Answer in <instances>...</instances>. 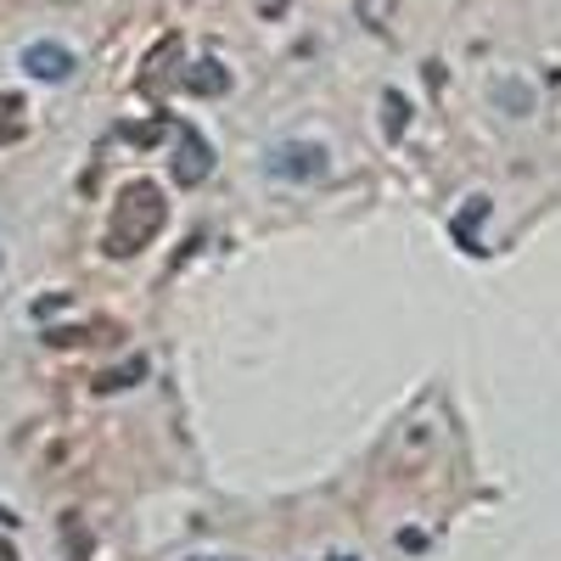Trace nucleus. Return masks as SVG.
Listing matches in <instances>:
<instances>
[{
	"label": "nucleus",
	"mask_w": 561,
	"mask_h": 561,
	"mask_svg": "<svg viewBox=\"0 0 561 561\" xmlns=\"http://www.w3.org/2000/svg\"><path fill=\"white\" fill-rule=\"evenodd\" d=\"M169 174L180 192H192V185H203L214 174V147H208V135L197 124H180L174 129V158H169Z\"/></svg>",
	"instance_id": "obj_2"
},
{
	"label": "nucleus",
	"mask_w": 561,
	"mask_h": 561,
	"mask_svg": "<svg viewBox=\"0 0 561 561\" xmlns=\"http://www.w3.org/2000/svg\"><path fill=\"white\" fill-rule=\"evenodd\" d=\"M494 203L489 197H472V203H466L455 219H449V230H455V242L466 248V253H483V242H478V225H483V214H489Z\"/></svg>",
	"instance_id": "obj_6"
},
{
	"label": "nucleus",
	"mask_w": 561,
	"mask_h": 561,
	"mask_svg": "<svg viewBox=\"0 0 561 561\" xmlns=\"http://www.w3.org/2000/svg\"><path fill=\"white\" fill-rule=\"evenodd\" d=\"M264 169L275 180H320L325 174V147H314V140H275V147L264 152Z\"/></svg>",
	"instance_id": "obj_3"
},
{
	"label": "nucleus",
	"mask_w": 561,
	"mask_h": 561,
	"mask_svg": "<svg viewBox=\"0 0 561 561\" xmlns=\"http://www.w3.org/2000/svg\"><path fill=\"white\" fill-rule=\"evenodd\" d=\"M28 118H23V96H12V90H0V147H12V140H23Z\"/></svg>",
	"instance_id": "obj_7"
},
{
	"label": "nucleus",
	"mask_w": 561,
	"mask_h": 561,
	"mask_svg": "<svg viewBox=\"0 0 561 561\" xmlns=\"http://www.w3.org/2000/svg\"><path fill=\"white\" fill-rule=\"evenodd\" d=\"M253 12H259L264 23H275V18H287V12H293V0H253Z\"/></svg>",
	"instance_id": "obj_11"
},
{
	"label": "nucleus",
	"mask_w": 561,
	"mask_h": 561,
	"mask_svg": "<svg viewBox=\"0 0 561 561\" xmlns=\"http://www.w3.org/2000/svg\"><path fill=\"white\" fill-rule=\"evenodd\" d=\"M0 561H18V550H12V545H0Z\"/></svg>",
	"instance_id": "obj_12"
},
{
	"label": "nucleus",
	"mask_w": 561,
	"mask_h": 561,
	"mask_svg": "<svg viewBox=\"0 0 561 561\" xmlns=\"http://www.w3.org/2000/svg\"><path fill=\"white\" fill-rule=\"evenodd\" d=\"M185 561H230V556H185Z\"/></svg>",
	"instance_id": "obj_13"
},
{
	"label": "nucleus",
	"mask_w": 561,
	"mask_h": 561,
	"mask_svg": "<svg viewBox=\"0 0 561 561\" xmlns=\"http://www.w3.org/2000/svg\"><path fill=\"white\" fill-rule=\"evenodd\" d=\"M23 73L28 79H45V84H62L73 73V51H68V45H57V39H34L28 51H23Z\"/></svg>",
	"instance_id": "obj_4"
},
{
	"label": "nucleus",
	"mask_w": 561,
	"mask_h": 561,
	"mask_svg": "<svg viewBox=\"0 0 561 561\" xmlns=\"http://www.w3.org/2000/svg\"><path fill=\"white\" fill-rule=\"evenodd\" d=\"M0 523H7V528H12V523H18V517H12V511H7V505H0Z\"/></svg>",
	"instance_id": "obj_14"
},
{
	"label": "nucleus",
	"mask_w": 561,
	"mask_h": 561,
	"mask_svg": "<svg viewBox=\"0 0 561 561\" xmlns=\"http://www.w3.org/2000/svg\"><path fill=\"white\" fill-rule=\"evenodd\" d=\"M180 84H185V96H225V90H230V68L219 57H197L192 68L180 73Z\"/></svg>",
	"instance_id": "obj_5"
},
{
	"label": "nucleus",
	"mask_w": 561,
	"mask_h": 561,
	"mask_svg": "<svg viewBox=\"0 0 561 561\" xmlns=\"http://www.w3.org/2000/svg\"><path fill=\"white\" fill-rule=\"evenodd\" d=\"M382 113H388V118H382V124H388V140H399L404 124H410V102L399 96V90H388V96H382Z\"/></svg>",
	"instance_id": "obj_9"
},
{
	"label": "nucleus",
	"mask_w": 561,
	"mask_h": 561,
	"mask_svg": "<svg viewBox=\"0 0 561 561\" xmlns=\"http://www.w3.org/2000/svg\"><path fill=\"white\" fill-rule=\"evenodd\" d=\"M169 225V203H163V185L152 180H129L118 203H113V219H107V259H135L140 248L158 242V230Z\"/></svg>",
	"instance_id": "obj_1"
},
{
	"label": "nucleus",
	"mask_w": 561,
	"mask_h": 561,
	"mask_svg": "<svg viewBox=\"0 0 561 561\" xmlns=\"http://www.w3.org/2000/svg\"><path fill=\"white\" fill-rule=\"evenodd\" d=\"M118 135H124V140H135V147H152L158 135H169V124H163V118H152V124H124Z\"/></svg>",
	"instance_id": "obj_10"
},
{
	"label": "nucleus",
	"mask_w": 561,
	"mask_h": 561,
	"mask_svg": "<svg viewBox=\"0 0 561 561\" xmlns=\"http://www.w3.org/2000/svg\"><path fill=\"white\" fill-rule=\"evenodd\" d=\"M140 377H147V359H124L118 370H102V377L96 382H90V388H96V393H118V388H129V382H140Z\"/></svg>",
	"instance_id": "obj_8"
}]
</instances>
